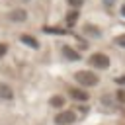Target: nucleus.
<instances>
[{"label":"nucleus","instance_id":"nucleus-9","mask_svg":"<svg viewBox=\"0 0 125 125\" xmlns=\"http://www.w3.org/2000/svg\"><path fill=\"white\" fill-rule=\"evenodd\" d=\"M14 98H16L14 88H12L8 82H2V80H0V102H12Z\"/></svg>","mask_w":125,"mask_h":125},{"label":"nucleus","instance_id":"nucleus-11","mask_svg":"<svg viewBox=\"0 0 125 125\" xmlns=\"http://www.w3.org/2000/svg\"><path fill=\"white\" fill-rule=\"evenodd\" d=\"M76 20H78V10H74V8H72V10L66 14V23H68V25H74V23H76Z\"/></svg>","mask_w":125,"mask_h":125},{"label":"nucleus","instance_id":"nucleus-8","mask_svg":"<svg viewBox=\"0 0 125 125\" xmlns=\"http://www.w3.org/2000/svg\"><path fill=\"white\" fill-rule=\"evenodd\" d=\"M61 55H62L66 61H70V62H78V61H82V55H80L74 47H70V45H61Z\"/></svg>","mask_w":125,"mask_h":125},{"label":"nucleus","instance_id":"nucleus-1","mask_svg":"<svg viewBox=\"0 0 125 125\" xmlns=\"http://www.w3.org/2000/svg\"><path fill=\"white\" fill-rule=\"evenodd\" d=\"M72 80L76 86L80 88H86V90H92V88H98L102 78H100V72L92 70V68H78L72 72Z\"/></svg>","mask_w":125,"mask_h":125},{"label":"nucleus","instance_id":"nucleus-5","mask_svg":"<svg viewBox=\"0 0 125 125\" xmlns=\"http://www.w3.org/2000/svg\"><path fill=\"white\" fill-rule=\"evenodd\" d=\"M6 20L10 23H25L29 20V14L25 8H12L8 14H6Z\"/></svg>","mask_w":125,"mask_h":125},{"label":"nucleus","instance_id":"nucleus-15","mask_svg":"<svg viewBox=\"0 0 125 125\" xmlns=\"http://www.w3.org/2000/svg\"><path fill=\"white\" fill-rule=\"evenodd\" d=\"M102 6H104V8H107V10H111V8H115V6H117V0H102Z\"/></svg>","mask_w":125,"mask_h":125},{"label":"nucleus","instance_id":"nucleus-4","mask_svg":"<svg viewBox=\"0 0 125 125\" xmlns=\"http://www.w3.org/2000/svg\"><path fill=\"white\" fill-rule=\"evenodd\" d=\"M66 98H68V100H72V102L84 104V102H88V100H90V94H88V90H86V88H80V86L72 84V86H68V88H66Z\"/></svg>","mask_w":125,"mask_h":125},{"label":"nucleus","instance_id":"nucleus-7","mask_svg":"<svg viewBox=\"0 0 125 125\" xmlns=\"http://www.w3.org/2000/svg\"><path fill=\"white\" fill-rule=\"evenodd\" d=\"M66 102H68V98H66L64 94H51V96H49V100H47L49 107H53L55 111H57V109H62V107H66Z\"/></svg>","mask_w":125,"mask_h":125},{"label":"nucleus","instance_id":"nucleus-17","mask_svg":"<svg viewBox=\"0 0 125 125\" xmlns=\"http://www.w3.org/2000/svg\"><path fill=\"white\" fill-rule=\"evenodd\" d=\"M119 14L125 18V4H121V6H119Z\"/></svg>","mask_w":125,"mask_h":125},{"label":"nucleus","instance_id":"nucleus-12","mask_svg":"<svg viewBox=\"0 0 125 125\" xmlns=\"http://www.w3.org/2000/svg\"><path fill=\"white\" fill-rule=\"evenodd\" d=\"M113 43H115L119 49H125V31H123V33H119V35H115Z\"/></svg>","mask_w":125,"mask_h":125},{"label":"nucleus","instance_id":"nucleus-16","mask_svg":"<svg viewBox=\"0 0 125 125\" xmlns=\"http://www.w3.org/2000/svg\"><path fill=\"white\" fill-rule=\"evenodd\" d=\"M115 82H117V84H119V86H125V76H119V78H117V80H115Z\"/></svg>","mask_w":125,"mask_h":125},{"label":"nucleus","instance_id":"nucleus-2","mask_svg":"<svg viewBox=\"0 0 125 125\" xmlns=\"http://www.w3.org/2000/svg\"><path fill=\"white\" fill-rule=\"evenodd\" d=\"M86 64H88V68H92V70H96V72H107V70L111 68V59H109V55L104 53V51H94V53H90V57L86 59Z\"/></svg>","mask_w":125,"mask_h":125},{"label":"nucleus","instance_id":"nucleus-3","mask_svg":"<svg viewBox=\"0 0 125 125\" xmlns=\"http://www.w3.org/2000/svg\"><path fill=\"white\" fill-rule=\"evenodd\" d=\"M76 121H78V113L68 107L57 109L53 115V125H74Z\"/></svg>","mask_w":125,"mask_h":125},{"label":"nucleus","instance_id":"nucleus-18","mask_svg":"<svg viewBox=\"0 0 125 125\" xmlns=\"http://www.w3.org/2000/svg\"><path fill=\"white\" fill-rule=\"evenodd\" d=\"M23 2H29V0H23Z\"/></svg>","mask_w":125,"mask_h":125},{"label":"nucleus","instance_id":"nucleus-10","mask_svg":"<svg viewBox=\"0 0 125 125\" xmlns=\"http://www.w3.org/2000/svg\"><path fill=\"white\" fill-rule=\"evenodd\" d=\"M20 43H23V45H27L31 49H39V41L33 35H29V33H21L20 35Z\"/></svg>","mask_w":125,"mask_h":125},{"label":"nucleus","instance_id":"nucleus-14","mask_svg":"<svg viewBox=\"0 0 125 125\" xmlns=\"http://www.w3.org/2000/svg\"><path fill=\"white\" fill-rule=\"evenodd\" d=\"M66 2H68V6H70V8L78 10V8H80V6H82V4L86 2V0H66Z\"/></svg>","mask_w":125,"mask_h":125},{"label":"nucleus","instance_id":"nucleus-13","mask_svg":"<svg viewBox=\"0 0 125 125\" xmlns=\"http://www.w3.org/2000/svg\"><path fill=\"white\" fill-rule=\"evenodd\" d=\"M8 51H10V45H8V43H4V41H0V61L8 55Z\"/></svg>","mask_w":125,"mask_h":125},{"label":"nucleus","instance_id":"nucleus-6","mask_svg":"<svg viewBox=\"0 0 125 125\" xmlns=\"http://www.w3.org/2000/svg\"><path fill=\"white\" fill-rule=\"evenodd\" d=\"M82 35H86L88 39H102L104 37V29L92 21H86L82 23Z\"/></svg>","mask_w":125,"mask_h":125}]
</instances>
